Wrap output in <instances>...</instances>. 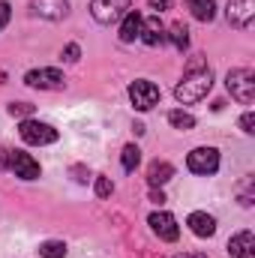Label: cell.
I'll list each match as a JSON object with an SVG mask.
<instances>
[{
	"instance_id": "1",
	"label": "cell",
	"mask_w": 255,
	"mask_h": 258,
	"mask_svg": "<svg viewBox=\"0 0 255 258\" xmlns=\"http://www.w3.org/2000/svg\"><path fill=\"white\" fill-rule=\"evenodd\" d=\"M210 87H213V69L207 66V60L201 54H195V57H189V63H186L183 81L174 87V96H177V102L192 105V102L204 99L210 93Z\"/></svg>"
},
{
	"instance_id": "2",
	"label": "cell",
	"mask_w": 255,
	"mask_h": 258,
	"mask_svg": "<svg viewBox=\"0 0 255 258\" xmlns=\"http://www.w3.org/2000/svg\"><path fill=\"white\" fill-rule=\"evenodd\" d=\"M228 93L240 102V105H252L255 102V72L252 69H231L225 78Z\"/></svg>"
},
{
	"instance_id": "3",
	"label": "cell",
	"mask_w": 255,
	"mask_h": 258,
	"mask_svg": "<svg viewBox=\"0 0 255 258\" xmlns=\"http://www.w3.org/2000/svg\"><path fill=\"white\" fill-rule=\"evenodd\" d=\"M132 3L135 0H90V15L99 24H117L132 9Z\"/></svg>"
},
{
	"instance_id": "4",
	"label": "cell",
	"mask_w": 255,
	"mask_h": 258,
	"mask_svg": "<svg viewBox=\"0 0 255 258\" xmlns=\"http://www.w3.org/2000/svg\"><path fill=\"white\" fill-rule=\"evenodd\" d=\"M159 87L153 84V81H147V78H138V81H132L129 84V99H132V105L138 108V111H150L156 102H159Z\"/></svg>"
},
{
	"instance_id": "5",
	"label": "cell",
	"mask_w": 255,
	"mask_h": 258,
	"mask_svg": "<svg viewBox=\"0 0 255 258\" xmlns=\"http://www.w3.org/2000/svg\"><path fill=\"white\" fill-rule=\"evenodd\" d=\"M186 165H189L192 174L210 177V174H216V168H219V150H216V147H195L189 156H186Z\"/></svg>"
},
{
	"instance_id": "6",
	"label": "cell",
	"mask_w": 255,
	"mask_h": 258,
	"mask_svg": "<svg viewBox=\"0 0 255 258\" xmlns=\"http://www.w3.org/2000/svg\"><path fill=\"white\" fill-rule=\"evenodd\" d=\"M18 132H21V141H27V144H54L57 141V129L48 126V123H39V120H24L21 126H18Z\"/></svg>"
},
{
	"instance_id": "7",
	"label": "cell",
	"mask_w": 255,
	"mask_h": 258,
	"mask_svg": "<svg viewBox=\"0 0 255 258\" xmlns=\"http://www.w3.org/2000/svg\"><path fill=\"white\" fill-rule=\"evenodd\" d=\"M228 24L237 30H249L255 21V0H228Z\"/></svg>"
},
{
	"instance_id": "8",
	"label": "cell",
	"mask_w": 255,
	"mask_h": 258,
	"mask_svg": "<svg viewBox=\"0 0 255 258\" xmlns=\"http://www.w3.org/2000/svg\"><path fill=\"white\" fill-rule=\"evenodd\" d=\"M147 225L153 228V234H156L159 240H168V243H174V240L180 237L177 219H174L171 213H165V210H156V213H150V216H147Z\"/></svg>"
},
{
	"instance_id": "9",
	"label": "cell",
	"mask_w": 255,
	"mask_h": 258,
	"mask_svg": "<svg viewBox=\"0 0 255 258\" xmlns=\"http://www.w3.org/2000/svg\"><path fill=\"white\" fill-rule=\"evenodd\" d=\"M24 84L39 87V90H63L66 78L60 69H30L24 75Z\"/></svg>"
},
{
	"instance_id": "10",
	"label": "cell",
	"mask_w": 255,
	"mask_h": 258,
	"mask_svg": "<svg viewBox=\"0 0 255 258\" xmlns=\"http://www.w3.org/2000/svg\"><path fill=\"white\" fill-rule=\"evenodd\" d=\"M30 15L45 18V21H60L69 15V3L66 0H30Z\"/></svg>"
},
{
	"instance_id": "11",
	"label": "cell",
	"mask_w": 255,
	"mask_h": 258,
	"mask_svg": "<svg viewBox=\"0 0 255 258\" xmlns=\"http://www.w3.org/2000/svg\"><path fill=\"white\" fill-rule=\"evenodd\" d=\"M9 168H12L15 177H21V180H36V177H39V162H36L30 153H21V150L12 153Z\"/></svg>"
},
{
	"instance_id": "12",
	"label": "cell",
	"mask_w": 255,
	"mask_h": 258,
	"mask_svg": "<svg viewBox=\"0 0 255 258\" xmlns=\"http://www.w3.org/2000/svg\"><path fill=\"white\" fill-rule=\"evenodd\" d=\"M138 39H141L144 45H162V42H165V27H162L159 15H150V18L141 21V33H138Z\"/></svg>"
},
{
	"instance_id": "13",
	"label": "cell",
	"mask_w": 255,
	"mask_h": 258,
	"mask_svg": "<svg viewBox=\"0 0 255 258\" xmlns=\"http://www.w3.org/2000/svg\"><path fill=\"white\" fill-rule=\"evenodd\" d=\"M228 252L234 258H255V234L252 231H237L228 240Z\"/></svg>"
},
{
	"instance_id": "14",
	"label": "cell",
	"mask_w": 255,
	"mask_h": 258,
	"mask_svg": "<svg viewBox=\"0 0 255 258\" xmlns=\"http://www.w3.org/2000/svg\"><path fill=\"white\" fill-rule=\"evenodd\" d=\"M186 225L192 228V234H198V237H213V234H216V219L207 216V213H201V210L189 213Z\"/></svg>"
},
{
	"instance_id": "15",
	"label": "cell",
	"mask_w": 255,
	"mask_h": 258,
	"mask_svg": "<svg viewBox=\"0 0 255 258\" xmlns=\"http://www.w3.org/2000/svg\"><path fill=\"white\" fill-rule=\"evenodd\" d=\"M141 15L135 12V9H129L126 15L120 18V42H135L138 39V33H141Z\"/></svg>"
},
{
	"instance_id": "16",
	"label": "cell",
	"mask_w": 255,
	"mask_h": 258,
	"mask_svg": "<svg viewBox=\"0 0 255 258\" xmlns=\"http://www.w3.org/2000/svg\"><path fill=\"white\" fill-rule=\"evenodd\" d=\"M171 177H174V165H171V162H162V159L150 162V168H147V183H150V186H162V183H168Z\"/></svg>"
},
{
	"instance_id": "17",
	"label": "cell",
	"mask_w": 255,
	"mask_h": 258,
	"mask_svg": "<svg viewBox=\"0 0 255 258\" xmlns=\"http://www.w3.org/2000/svg\"><path fill=\"white\" fill-rule=\"evenodd\" d=\"M186 9L198 21H213L216 18V0H186Z\"/></svg>"
},
{
	"instance_id": "18",
	"label": "cell",
	"mask_w": 255,
	"mask_h": 258,
	"mask_svg": "<svg viewBox=\"0 0 255 258\" xmlns=\"http://www.w3.org/2000/svg\"><path fill=\"white\" fill-rule=\"evenodd\" d=\"M165 39H168L177 51H183V48L189 45V30H186V24H180V21H177V24H171V27H168V33H165Z\"/></svg>"
},
{
	"instance_id": "19",
	"label": "cell",
	"mask_w": 255,
	"mask_h": 258,
	"mask_svg": "<svg viewBox=\"0 0 255 258\" xmlns=\"http://www.w3.org/2000/svg\"><path fill=\"white\" fill-rule=\"evenodd\" d=\"M168 123H171L174 129H192V126H195V117H192L189 111L174 108V111H168Z\"/></svg>"
},
{
	"instance_id": "20",
	"label": "cell",
	"mask_w": 255,
	"mask_h": 258,
	"mask_svg": "<svg viewBox=\"0 0 255 258\" xmlns=\"http://www.w3.org/2000/svg\"><path fill=\"white\" fill-rule=\"evenodd\" d=\"M39 255L42 258H66V243L63 240H45L39 246Z\"/></svg>"
},
{
	"instance_id": "21",
	"label": "cell",
	"mask_w": 255,
	"mask_h": 258,
	"mask_svg": "<svg viewBox=\"0 0 255 258\" xmlns=\"http://www.w3.org/2000/svg\"><path fill=\"white\" fill-rule=\"evenodd\" d=\"M120 162H123V168H126V171H135V168H138V162H141V150H138L135 144H126V147H123Z\"/></svg>"
},
{
	"instance_id": "22",
	"label": "cell",
	"mask_w": 255,
	"mask_h": 258,
	"mask_svg": "<svg viewBox=\"0 0 255 258\" xmlns=\"http://www.w3.org/2000/svg\"><path fill=\"white\" fill-rule=\"evenodd\" d=\"M9 114H12V117H30V114H33V105H30V102H12V105H9Z\"/></svg>"
},
{
	"instance_id": "23",
	"label": "cell",
	"mask_w": 255,
	"mask_h": 258,
	"mask_svg": "<svg viewBox=\"0 0 255 258\" xmlns=\"http://www.w3.org/2000/svg\"><path fill=\"white\" fill-rule=\"evenodd\" d=\"M111 192H114V183H111L108 177H96V195H99V198H108Z\"/></svg>"
},
{
	"instance_id": "24",
	"label": "cell",
	"mask_w": 255,
	"mask_h": 258,
	"mask_svg": "<svg viewBox=\"0 0 255 258\" xmlns=\"http://www.w3.org/2000/svg\"><path fill=\"white\" fill-rule=\"evenodd\" d=\"M240 129H243L246 135H252V132H255V114H252V111H246V114L240 117Z\"/></svg>"
},
{
	"instance_id": "25",
	"label": "cell",
	"mask_w": 255,
	"mask_h": 258,
	"mask_svg": "<svg viewBox=\"0 0 255 258\" xmlns=\"http://www.w3.org/2000/svg\"><path fill=\"white\" fill-rule=\"evenodd\" d=\"M9 18H12V6H9L6 0H0V30L9 24Z\"/></svg>"
},
{
	"instance_id": "26",
	"label": "cell",
	"mask_w": 255,
	"mask_h": 258,
	"mask_svg": "<svg viewBox=\"0 0 255 258\" xmlns=\"http://www.w3.org/2000/svg\"><path fill=\"white\" fill-rule=\"evenodd\" d=\"M150 3V9H153V15H159V12H165V9H171V0H147Z\"/></svg>"
},
{
	"instance_id": "27",
	"label": "cell",
	"mask_w": 255,
	"mask_h": 258,
	"mask_svg": "<svg viewBox=\"0 0 255 258\" xmlns=\"http://www.w3.org/2000/svg\"><path fill=\"white\" fill-rule=\"evenodd\" d=\"M63 57H66V60H69V63H75V60H78V57H81V48H78V45H75V42H72V45H66Z\"/></svg>"
},
{
	"instance_id": "28",
	"label": "cell",
	"mask_w": 255,
	"mask_h": 258,
	"mask_svg": "<svg viewBox=\"0 0 255 258\" xmlns=\"http://www.w3.org/2000/svg\"><path fill=\"white\" fill-rule=\"evenodd\" d=\"M9 159H12V150L0 147V171H3V168H9Z\"/></svg>"
},
{
	"instance_id": "29",
	"label": "cell",
	"mask_w": 255,
	"mask_h": 258,
	"mask_svg": "<svg viewBox=\"0 0 255 258\" xmlns=\"http://www.w3.org/2000/svg\"><path fill=\"white\" fill-rule=\"evenodd\" d=\"M150 198H153V201H156V204H162V201H165V195H162V192H156V189H153V192H150Z\"/></svg>"
},
{
	"instance_id": "30",
	"label": "cell",
	"mask_w": 255,
	"mask_h": 258,
	"mask_svg": "<svg viewBox=\"0 0 255 258\" xmlns=\"http://www.w3.org/2000/svg\"><path fill=\"white\" fill-rule=\"evenodd\" d=\"M189 258H204V255H189Z\"/></svg>"
}]
</instances>
